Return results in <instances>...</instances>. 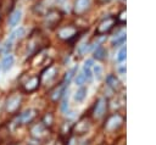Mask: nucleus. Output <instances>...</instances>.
I'll use <instances>...</instances> for the list:
<instances>
[{"label": "nucleus", "instance_id": "1", "mask_svg": "<svg viewBox=\"0 0 156 145\" xmlns=\"http://www.w3.org/2000/svg\"><path fill=\"white\" fill-rule=\"evenodd\" d=\"M61 18H62V12L60 10L52 9V10L46 12V15L44 17V26L51 28V27L56 26L61 21Z\"/></svg>", "mask_w": 156, "mask_h": 145}, {"label": "nucleus", "instance_id": "2", "mask_svg": "<svg viewBox=\"0 0 156 145\" xmlns=\"http://www.w3.org/2000/svg\"><path fill=\"white\" fill-rule=\"evenodd\" d=\"M22 97L20 94H12L9 96V99L6 100V105H5V110L9 113H13L18 110L20 105H21Z\"/></svg>", "mask_w": 156, "mask_h": 145}, {"label": "nucleus", "instance_id": "3", "mask_svg": "<svg viewBox=\"0 0 156 145\" xmlns=\"http://www.w3.org/2000/svg\"><path fill=\"white\" fill-rule=\"evenodd\" d=\"M115 22H116V19H115L113 17H107V18L102 19V21L100 22V24L98 26V28H96V33H98V34H104V33L108 32V30L113 27Z\"/></svg>", "mask_w": 156, "mask_h": 145}, {"label": "nucleus", "instance_id": "4", "mask_svg": "<svg viewBox=\"0 0 156 145\" xmlns=\"http://www.w3.org/2000/svg\"><path fill=\"white\" fill-rule=\"evenodd\" d=\"M90 6V0H74V6H73V12L76 15H83L88 11Z\"/></svg>", "mask_w": 156, "mask_h": 145}, {"label": "nucleus", "instance_id": "5", "mask_svg": "<svg viewBox=\"0 0 156 145\" xmlns=\"http://www.w3.org/2000/svg\"><path fill=\"white\" fill-rule=\"evenodd\" d=\"M35 116H37V111L33 108H29V110H27L20 115L18 122H20V124H28L35 118Z\"/></svg>", "mask_w": 156, "mask_h": 145}, {"label": "nucleus", "instance_id": "6", "mask_svg": "<svg viewBox=\"0 0 156 145\" xmlns=\"http://www.w3.org/2000/svg\"><path fill=\"white\" fill-rule=\"evenodd\" d=\"M76 32H77V29H76L74 27H72V26H67V27H62V28H60L58 32H57V35H58V38L67 40V39H71L73 35H76Z\"/></svg>", "mask_w": 156, "mask_h": 145}, {"label": "nucleus", "instance_id": "7", "mask_svg": "<svg viewBox=\"0 0 156 145\" xmlns=\"http://www.w3.org/2000/svg\"><path fill=\"white\" fill-rule=\"evenodd\" d=\"M39 87V78L38 77H30L27 82L23 83V90L27 93L34 91Z\"/></svg>", "mask_w": 156, "mask_h": 145}, {"label": "nucleus", "instance_id": "8", "mask_svg": "<svg viewBox=\"0 0 156 145\" xmlns=\"http://www.w3.org/2000/svg\"><path fill=\"white\" fill-rule=\"evenodd\" d=\"M21 18H22V11L20 9L12 11L10 13V16H9V26L10 27H16L20 23Z\"/></svg>", "mask_w": 156, "mask_h": 145}, {"label": "nucleus", "instance_id": "9", "mask_svg": "<svg viewBox=\"0 0 156 145\" xmlns=\"http://www.w3.org/2000/svg\"><path fill=\"white\" fill-rule=\"evenodd\" d=\"M93 65H94V61L91 58L87 60L83 65V74H84L87 80H91V78H93V71H91Z\"/></svg>", "mask_w": 156, "mask_h": 145}, {"label": "nucleus", "instance_id": "10", "mask_svg": "<svg viewBox=\"0 0 156 145\" xmlns=\"http://www.w3.org/2000/svg\"><path fill=\"white\" fill-rule=\"evenodd\" d=\"M30 133H32V135H33V136H35V138L40 139V138L45 136L46 129H45L44 124H41V123H38V124H35V126H33V127H32V129H30Z\"/></svg>", "mask_w": 156, "mask_h": 145}, {"label": "nucleus", "instance_id": "11", "mask_svg": "<svg viewBox=\"0 0 156 145\" xmlns=\"http://www.w3.org/2000/svg\"><path fill=\"white\" fill-rule=\"evenodd\" d=\"M13 63H15V57H13V55L7 54V55L4 57L2 62H1L2 71H4V72H7L9 69H11V67L13 66Z\"/></svg>", "mask_w": 156, "mask_h": 145}, {"label": "nucleus", "instance_id": "12", "mask_svg": "<svg viewBox=\"0 0 156 145\" xmlns=\"http://www.w3.org/2000/svg\"><path fill=\"white\" fill-rule=\"evenodd\" d=\"M105 107H106L105 100H104V99H100V100L98 101L96 106H95V110H94V116H95L96 118L101 117V116L104 115V112H105Z\"/></svg>", "mask_w": 156, "mask_h": 145}, {"label": "nucleus", "instance_id": "13", "mask_svg": "<svg viewBox=\"0 0 156 145\" xmlns=\"http://www.w3.org/2000/svg\"><path fill=\"white\" fill-rule=\"evenodd\" d=\"M12 6H13V0H2L1 4H0L1 13L2 15H7L12 10Z\"/></svg>", "mask_w": 156, "mask_h": 145}, {"label": "nucleus", "instance_id": "14", "mask_svg": "<svg viewBox=\"0 0 156 145\" xmlns=\"http://www.w3.org/2000/svg\"><path fill=\"white\" fill-rule=\"evenodd\" d=\"M121 122H122V119H121L119 116H113V117H111V118L108 119V122H107V124H106V128H107L108 130H112V129H115L116 127H118V126L121 124Z\"/></svg>", "mask_w": 156, "mask_h": 145}, {"label": "nucleus", "instance_id": "15", "mask_svg": "<svg viewBox=\"0 0 156 145\" xmlns=\"http://www.w3.org/2000/svg\"><path fill=\"white\" fill-rule=\"evenodd\" d=\"M23 34H24V28H23V27H20L18 29H16V30H13V32L11 33V35H10V37H9V39H7V43L12 44V43H13V40H16V39H18V38H21Z\"/></svg>", "mask_w": 156, "mask_h": 145}, {"label": "nucleus", "instance_id": "16", "mask_svg": "<svg viewBox=\"0 0 156 145\" xmlns=\"http://www.w3.org/2000/svg\"><path fill=\"white\" fill-rule=\"evenodd\" d=\"M91 71H93V76L96 78V80H101L102 78V74H104V71H102V67L100 65H93L91 67Z\"/></svg>", "mask_w": 156, "mask_h": 145}, {"label": "nucleus", "instance_id": "17", "mask_svg": "<svg viewBox=\"0 0 156 145\" xmlns=\"http://www.w3.org/2000/svg\"><path fill=\"white\" fill-rule=\"evenodd\" d=\"M85 96H87V89L85 88H79L77 91H76V94H74V100L77 101V102H82L84 99H85Z\"/></svg>", "mask_w": 156, "mask_h": 145}, {"label": "nucleus", "instance_id": "18", "mask_svg": "<svg viewBox=\"0 0 156 145\" xmlns=\"http://www.w3.org/2000/svg\"><path fill=\"white\" fill-rule=\"evenodd\" d=\"M9 135H10V129H9V127H7L6 124H1V126H0V141L7 140Z\"/></svg>", "mask_w": 156, "mask_h": 145}, {"label": "nucleus", "instance_id": "19", "mask_svg": "<svg viewBox=\"0 0 156 145\" xmlns=\"http://www.w3.org/2000/svg\"><path fill=\"white\" fill-rule=\"evenodd\" d=\"M126 54H127V49H126V46H122L119 49L118 54H117V61L118 62H123L126 60Z\"/></svg>", "mask_w": 156, "mask_h": 145}, {"label": "nucleus", "instance_id": "20", "mask_svg": "<svg viewBox=\"0 0 156 145\" xmlns=\"http://www.w3.org/2000/svg\"><path fill=\"white\" fill-rule=\"evenodd\" d=\"M54 73H55V68H54V67L48 68V69L44 72V74H43L44 80H49L50 78H52V77H54Z\"/></svg>", "mask_w": 156, "mask_h": 145}, {"label": "nucleus", "instance_id": "21", "mask_svg": "<svg viewBox=\"0 0 156 145\" xmlns=\"http://www.w3.org/2000/svg\"><path fill=\"white\" fill-rule=\"evenodd\" d=\"M105 55H106V50H105L102 46H99V48L95 50V57H96V58L101 60V58L105 57Z\"/></svg>", "mask_w": 156, "mask_h": 145}, {"label": "nucleus", "instance_id": "22", "mask_svg": "<svg viewBox=\"0 0 156 145\" xmlns=\"http://www.w3.org/2000/svg\"><path fill=\"white\" fill-rule=\"evenodd\" d=\"M87 129H88V124H87L85 122H79V123H77V126H76V130H77L78 133H84Z\"/></svg>", "mask_w": 156, "mask_h": 145}, {"label": "nucleus", "instance_id": "23", "mask_svg": "<svg viewBox=\"0 0 156 145\" xmlns=\"http://www.w3.org/2000/svg\"><path fill=\"white\" fill-rule=\"evenodd\" d=\"M85 80H87V79H85V77H84L83 72H82V73H79V74H77L76 79H74L76 84H77V85H79V87H82V85L84 84V82H85Z\"/></svg>", "mask_w": 156, "mask_h": 145}, {"label": "nucleus", "instance_id": "24", "mask_svg": "<svg viewBox=\"0 0 156 145\" xmlns=\"http://www.w3.org/2000/svg\"><path fill=\"white\" fill-rule=\"evenodd\" d=\"M107 82L110 83L111 87H117V84H118L117 79H116L113 76H108V77H107Z\"/></svg>", "mask_w": 156, "mask_h": 145}, {"label": "nucleus", "instance_id": "25", "mask_svg": "<svg viewBox=\"0 0 156 145\" xmlns=\"http://www.w3.org/2000/svg\"><path fill=\"white\" fill-rule=\"evenodd\" d=\"M74 72H76V68H73V69H71V71H69V72L67 73V76H66V80H67V83H68V82H69V79H71V78H72V77L74 76V74H73Z\"/></svg>", "mask_w": 156, "mask_h": 145}, {"label": "nucleus", "instance_id": "26", "mask_svg": "<svg viewBox=\"0 0 156 145\" xmlns=\"http://www.w3.org/2000/svg\"><path fill=\"white\" fill-rule=\"evenodd\" d=\"M85 51H88V44H83V45L80 46V49H79V52H80V54H84Z\"/></svg>", "mask_w": 156, "mask_h": 145}, {"label": "nucleus", "instance_id": "27", "mask_svg": "<svg viewBox=\"0 0 156 145\" xmlns=\"http://www.w3.org/2000/svg\"><path fill=\"white\" fill-rule=\"evenodd\" d=\"M124 72H126V67H124V66L119 67V73H121V74H124Z\"/></svg>", "mask_w": 156, "mask_h": 145}, {"label": "nucleus", "instance_id": "28", "mask_svg": "<svg viewBox=\"0 0 156 145\" xmlns=\"http://www.w3.org/2000/svg\"><path fill=\"white\" fill-rule=\"evenodd\" d=\"M100 4H105V2H108V1H111V0H98Z\"/></svg>", "mask_w": 156, "mask_h": 145}, {"label": "nucleus", "instance_id": "29", "mask_svg": "<svg viewBox=\"0 0 156 145\" xmlns=\"http://www.w3.org/2000/svg\"><path fill=\"white\" fill-rule=\"evenodd\" d=\"M57 1H58V2H62V1H63V0H57Z\"/></svg>", "mask_w": 156, "mask_h": 145}, {"label": "nucleus", "instance_id": "30", "mask_svg": "<svg viewBox=\"0 0 156 145\" xmlns=\"http://www.w3.org/2000/svg\"><path fill=\"white\" fill-rule=\"evenodd\" d=\"M0 49H1V44H0Z\"/></svg>", "mask_w": 156, "mask_h": 145}, {"label": "nucleus", "instance_id": "31", "mask_svg": "<svg viewBox=\"0 0 156 145\" xmlns=\"http://www.w3.org/2000/svg\"><path fill=\"white\" fill-rule=\"evenodd\" d=\"M57 145H60V144H57Z\"/></svg>", "mask_w": 156, "mask_h": 145}]
</instances>
